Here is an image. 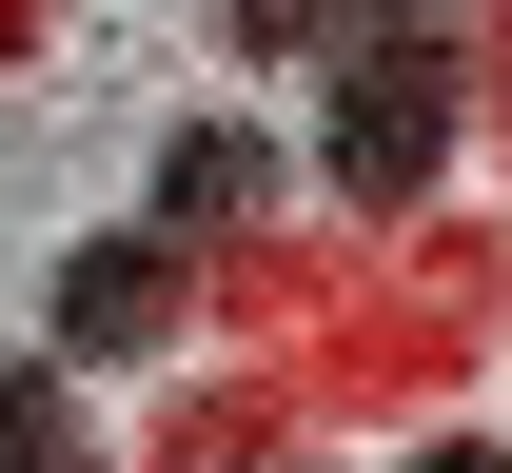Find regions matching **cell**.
Returning a JSON list of instances; mask_svg holds the SVG:
<instances>
[{
	"mask_svg": "<svg viewBox=\"0 0 512 473\" xmlns=\"http://www.w3.org/2000/svg\"><path fill=\"white\" fill-rule=\"evenodd\" d=\"M197 336V257L158 237V217H119V237H79L60 276H40V355L60 375H138V355Z\"/></svg>",
	"mask_w": 512,
	"mask_h": 473,
	"instance_id": "2",
	"label": "cell"
},
{
	"mask_svg": "<svg viewBox=\"0 0 512 473\" xmlns=\"http://www.w3.org/2000/svg\"><path fill=\"white\" fill-rule=\"evenodd\" d=\"M473 79H493V0H355L316 40V158L335 217H434L473 158Z\"/></svg>",
	"mask_w": 512,
	"mask_h": 473,
	"instance_id": "1",
	"label": "cell"
},
{
	"mask_svg": "<svg viewBox=\"0 0 512 473\" xmlns=\"http://www.w3.org/2000/svg\"><path fill=\"white\" fill-rule=\"evenodd\" d=\"M197 20H217L237 60H316V40H335V20H355V0H197Z\"/></svg>",
	"mask_w": 512,
	"mask_h": 473,
	"instance_id": "5",
	"label": "cell"
},
{
	"mask_svg": "<svg viewBox=\"0 0 512 473\" xmlns=\"http://www.w3.org/2000/svg\"><path fill=\"white\" fill-rule=\"evenodd\" d=\"M276 178H296L276 119H178L158 138V237H178V257H237L256 217H276Z\"/></svg>",
	"mask_w": 512,
	"mask_h": 473,
	"instance_id": "3",
	"label": "cell"
},
{
	"mask_svg": "<svg viewBox=\"0 0 512 473\" xmlns=\"http://www.w3.org/2000/svg\"><path fill=\"white\" fill-rule=\"evenodd\" d=\"M0 60H40V0H0Z\"/></svg>",
	"mask_w": 512,
	"mask_h": 473,
	"instance_id": "7",
	"label": "cell"
},
{
	"mask_svg": "<svg viewBox=\"0 0 512 473\" xmlns=\"http://www.w3.org/2000/svg\"><path fill=\"white\" fill-rule=\"evenodd\" d=\"M0 473H119L99 434H79V375H60V355H0Z\"/></svg>",
	"mask_w": 512,
	"mask_h": 473,
	"instance_id": "4",
	"label": "cell"
},
{
	"mask_svg": "<svg viewBox=\"0 0 512 473\" xmlns=\"http://www.w3.org/2000/svg\"><path fill=\"white\" fill-rule=\"evenodd\" d=\"M394 473H512V434H414Z\"/></svg>",
	"mask_w": 512,
	"mask_h": 473,
	"instance_id": "6",
	"label": "cell"
}]
</instances>
